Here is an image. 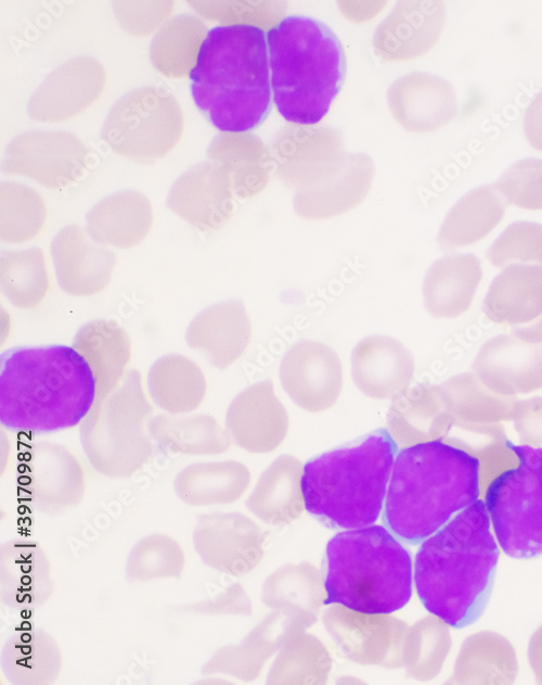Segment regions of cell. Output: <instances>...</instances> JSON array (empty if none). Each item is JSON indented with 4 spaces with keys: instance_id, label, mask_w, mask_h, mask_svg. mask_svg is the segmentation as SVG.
<instances>
[{
    "instance_id": "cell-10",
    "label": "cell",
    "mask_w": 542,
    "mask_h": 685,
    "mask_svg": "<svg viewBox=\"0 0 542 685\" xmlns=\"http://www.w3.org/2000/svg\"><path fill=\"white\" fill-rule=\"evenodd\" d=\"M18 483L37 512L59 516L82 502L86 472L79 459L66 446L39 442L22 456Z\"/></svg>"
},
{
    "instance_id": "cell-8",
    "label": "cell",
    "mask_w": 542,
    "mask_h": 685,
    "mask_svg": "<svg viewBox=\"0 0 542 685\" xmlns=\"http://www.w3.org/2000/svg\"><path fill=\"white\" fill-rule=\"evenodd\" d=\"M153 411L137 371L126 373L113 390L96 397L79 424L80 444L92 468L113 479L140 471L153 455L149 429Z\"/></svg>"
},
{
    "instance_id": "cell-14",
    "label": "cell",
    "mask_w": 542,
    "mask_h": 685,
    "mask_svg": "<svg viewBox=\"0 0 542 685\" xmlns=\"http://www.w3.org/2000/svg\"><path fill=\"white\" fill-rule=\"evenodd\" d=\"M315 618L292 610H278L261 620L238 644L220 648L206 663V674H228L254 680L269 658L295 635L315 622Z\"/></svg>"
},
{
    "instance_id": "cell-6",
    "label": "cell",
    "mask_w": 542,
    "mask_h": 685,
    "mask_svg": "<svg viewBox=\"0 0 542 685\" xmlns=\"http://www.w3.org/2000/svg\"><path fill=\"white\" fill-rule=\"evenodd\" d=\"M397 444L378 429L359 443L310 459L301 487L306 509L343 529L373 524L380 516Z\"/></svg>"
},
{
    "instance_id": "cell-28",
    "label": "cell",
    "mask_w": 542,
    "mask_h": 685,
    "mask_svg": "<svg viewBox=\"0 0 542 685\" xmlns=\"http://www.w3.org/2000/svg\"><path fill=\"white\" fill-rule=\"evenodd\" d=\"M506 201L493 186L478 187L462 198L447 217L440 241L447 248L474 244L501 221Z\"/></svg>"
},
{
    "instance_id": "cell-35",
    "label": "cell",
    "mask_w": 542,
    "mask_h": 685,
    "mask_svg": "<svg viewBox=\"0 0 542 685\" xmlns=\"http://www.w3.org/2000/svg\"><path fill=\"white\" fill-rule=\"evenodd\" d=\"M195 611L210 616H249L251 601L240 584H234L214 597L197 602Z\"/></svg>"
},
{
    "instance_id": "cell-11",
    "label": "cell",
    "mask_w": 542,
    "mask_h": 685,
    "mask_svg": "<svg viewBox=\"0 0 542 685\" xmlns=\"http://www.w3.org/2000/svg\"><path fill=\"white\" fill-rule=\"evenodd\" d=\"M323 624L340 652L364 665L399 668L406 624L389 613H367L333 605L322 617Z\"/></svg>"
},
{
    "instance_id": "cell-7",
    "label": "cell",
    "mask_w": 542,
    "mask_h": 685,
    "mask_svg": "<svg viewBox=\"0 0 542 685\" xmlns=\"http://www.w3.org/2000/svg\"><path fill=\"white\" fill-rule=\"evenodd\" d=\"M408 549L382 525L337 533L326 545L324 605L367 613H391L412 595Z\"/></svg>"
},
{
    "instance_id": "cell-20",
    "label": "cell",
    "mask_w": 542,
    "mask_h": 685,
    "mask_svg": "<svg viewBox=\"0 0 542 685\" xmlns=\"http://www.w3.org/2000/svg\"><path fill=\"white\" fill-rule=\"evenodd\" d=\"M487 314L498 322L524 327L542 317V265L513 264L493 279L486 299Z\"/></svg>"
},
{
    "instance_id": "cell-5",
    "label": "cell",
    "mask_w": 542,
    "mask_h": 685,
    "mask_svg": "<svg viewBox=\"0 0 542 685\" xmlns=\"http://www.w3.org/2000/svg\"><path fill=\"white\" fill-rule=\"evenodd\" d=\"M272 98L280 115L302 126L328 113L346 77L344 47L325 23L302 14L267 31Z\"/></svg>"
},
{
    "instance_id": "cell-1",
    "label": "cell",
    "mask_w": 542,
    "mask_h": 685,
    "mask_svg": "<svg viewBox=\"0 0 542 685\" xmlns=\"http://www.w3.org/2000/svg\"><path fill=\"white\" fill-rule=\"evenodd\" d=\"M95 398L92 369L74 346H16L0 355V422L10 431L37 435L74 428Z\"/></svg>"
},
{
    "instance_id": "cell-25",
    "label": "cell",
    "mask_w": 542,
    "mask_h": 685,
    "mask_svg": "<svg viewBox=\"0 0 542 685\" xmlns=\"http://www.w3.org/2000/svg\"><path fill=\"white\" fill-rule=\"evenodd\" d=\"M49 561L34 543L11 542L1 553V588L4 601L23 610L38 606L50 594Z\"/></svg>"
},
{
    "instance_id": "cell-12",
    "label": "cell",
    "mask_w": 542,
    "mask_h": 685,
    "mask_svg": "<svg viewBox=\"0 0 542 685\" xmlns=\"http://www.w3.org/2000/svg\"><path fill=\"white\" fill-rule=\"evenodd\" d=\"M193 546L202 562L218 572L242 576L264 555L261 529L241 512H211L198 518Z\"/></svg>"
},
{
    "instance_id": "cell-22",
    "label": "cell",
    "mask_w": 542,
    "mask_h": 685,
    "mask_svg": "<svg viewBox=\"0 0 542 685\" xmlns=\"http://www.w3.org/2000/svg\"><path fill=\"white\" fill-rule=\"evenodd\" d=\"M251 473L236 460L196 462L184 467L173 481L178 498L193 507L228 505L248 489Z\"/></svg>"
},
{
    "instance_id": "cell-2",
    "label": "cell",
    "mask_w": 542,
    "mask_h": 685,
    "mask_svg": "<svg viewBox=\"0 0 542 685\" xmlns=\"http://www.w3.org/2000/svg\"><path fill=\"white\" fill-rule=\"evenodd\" d=\"M498 559L486 505L477 499L422 542L414 567L418 598L446 624L467 626L488 605Z\"/></svg>"
},
{
    "instance_id": "cell-21",
    "label": "cell",
    "mask_w": 542,
    "mask_h": 685,
    "mask_svg": "<svg viewBox=\"0 0 542 685\" xmlns=\"http://www.w3.org/2000/svg\"><path fill=\"white\" fill-rule=\"evenodd\" d=\"M302 470L296 457H278L258 479L246 502L247 508L269 524H285L298 519L306 508Z\"/></svg>"
},
{
    "instance_id": "cell-30",
    "label": "cell",
    "mask_w": 542,
    "mask_h": 685,
    "mask_svg": "<svg viewBox=\"0 0 542 685\" xmlns=\"http://www.w3.org/2000/svg\"><path fill=\"white\" fill-rule=\"evenodd\" d=\"M324 581L311 563L287 565L263 582L261 600L276 610H292L317 619L325 601Z\"/></svg>"
},
{
    "instance_id": "cell-33",
    "label": "cell",
    "mask_w": 542,
    "mask_h": 685,
    "mask_svg": "<svg viewBox=\"0 0 542 685\" xmlns=\"http://www.w3.org/2000/svg\"><path fill=\"white\" fill-rule=\"evenodd\" d=\"M487 257L498 268L513 264L542 265V225L531 221L511 224L492 242Z\"/></svg>"
},
{
    "instance_id": "cell-24",
    "label": "cell",
    "mask_w": 542,
    "mask_h": 685,
    "mask_svg": "<svg viewBox=\"0 0 542 685\" xmlns=\"http://www.w3.org/2000/svg\"><path fill=\"white\" fill-rule=\"evenodd\" d=\"M437 386L415 385L398 394L387 413L388 432L396 443L410 446L438 440L449 423Z\"/></svg>"
},
{
    "instance_id": "cell-32",
    "label": "cell",
    "mask_w": 542,
    "mask_h": 685,
    "mask_svg": "<svg viewBox=\"0 0 542 685\" xmlns=\"http://www.w3.org/2000/svg\"><path fill=\"white\" fill-rule=\"evenodd\" d=\"M186 563L185 553L173 537L155 533L139 540L131 548L126 573L136 582L181 578Z\"/></svg>"
},
{
    "instance_id": "cell-19",
    "label": "cell",
    "mask_w": 542,
    "mask_h": 685,
    "mask_svg": "<svg viewBox=\"0 0 542 685\" xmlns=\"http://www.w3.org/2000/svg\"><path fill=\"white\" fill-rule=\"evenodd\" d=\"M482 278L474 254H452L435 262L426 272L423 296L429 314L454 318L470 306Z\"/></svg>"
},
{
    "instance_id": "cell-27",
    "label": "cell",
    "mask_w": 542,
    "mask_h": 685,
    "mask_svg": "<svg viewBox=\"0 0 542 685\" xmlns=\"http://www.w3.org/2000/svg\"><path fill=\"white\" fill-rule=\"evenodd\" d=\"M149 392L154 404L165 413L190 414L205 399L207 382L195 363L180 355H170L153 365Z\"/></svg>"
},
{
    "instance_id": "cell-9",
    "label": "cell",
    "mask_w": 542,
    "mask_h": 685,
    "mask_svg": "<svg viewBox=\"0 0 542 685\" xmlns=\"http://www.w3.org/2000/svg\"><path fill=\"white\" fill-rule=\"evenodd\" d=\"M507 446L518 465L490 483L485 505L503 551L533 558L542 555V448Z\"/></svg>"
},
{
    "instance_id": "cell-36",
    "label": "cell",
    "mask_w": 542,
    "mask_h": 685,
    "mask_svg": "<svg viewBox=\"0 0 542 685\" xmlns=\"http://www.w3.org/2000/svg\"><path fill=\"white\" fill-rule=\"evenodd\" d=\"M525 134L529 143L534 149L542 151V91L527 109Z\"/></svg>"
},
{
    "instance_id": "cell-18",
    "label": "cell",
    "mask_w": 542,
    "mask_h": 685,
    "mask_svg": "<svg viewBox=\"0 0 542 685\" xmlns=\"http://www.w3.org/2000/svg\"><path fill=\"white\" fill-rule=\"evenodd\" d=\"M251 337L244 304L228 301L201 313L188 331L189 344L208 353L219 369L232 365L246 350Z\"/></svg>"
},
{
    "instance_id": "cell-37",
    "label": "cell",
    "mask_w": 542,
    "mask_h": 685,
    "mask_svg": "<svg viewBox=\"0 0 542 685\" xmlns=\"http://www.w3.org/2000/svg\"><path fill=\"white\" fill-rule=\"evenodd\" d=\"M514 333L515 337L528 343L538 344L542 342V317L530 325L516 328Z\"/></svg>"
},
{
    "instance_id": "cell-13",
    "label": "cell",
    "mask_w": 542,
    "mask_h": 685,
    "mask_svg": "<svg viewBox=\"0 0 542 685\" xmlns=\"http://www.w3.org/2000/svg\"><path fill=\"white\" fill-rule=\"evenodd\" d=\"M284 391L301 409L324 411L337 402L343 388V368L330 346L302 340L287 350L280 365Z\"/></svg>"
},
{
    "instance_id": "cell-34",
    "label": "cell",
    "mask_w": 542,
    "mask_h": 685,
    "mask_svg": "<svg viewBox=\"0 0 542 685\" xmlns=\"http://www.w3.org/2000/svg\"><path fill=\"white\" fill-rule=\"evenodd\" d=\"M494 187L508 204L529 211L542 210V160L526 158L515 163Z\"/></svg>"
},
{
    "instance_id": "cell-15",
    "label": "cell",
    "mask_w": 542,
    "mask_h": 685,
    "mask_svg": "<svg viewBox=\"0 0 542 685\" xmlns=\"http://www.w3.org/2000/svg\"><path fill=\"white\" fill-rule=\"evenodd\" d=\"M231 440L249 453H270L285 440L289 418L270 381L257 382L231 402L225 415Z\"/></svg>"
},
{
    "instance_id": "cell-31",
    "label": "cell",
    "mask_w": 542,
    "mask_h": 685,
    "mask_svg": "<svg viewBox=\"0 0 542 685\" xmlns=\"http://www.w3.org/2000/svg\"><path fill=\"white\" fill-rule=\"evenodd\" d=\"M325 645L304 632L295 635L279 650L269 671V684H324L332 670Z\"/></svg>"
},
{
    "instance_id": "cell-26",
    "label": "cell",
    "mask_w": 542,
    "mask_h": 685,
    "mask_svg": "<svg viewBox=\"0 0 542 685\" xmlns=\"http://www.w3.org/2000/svg\"><path fill=\"white\" fill-rule=\"evenodd\" d=\"M74 347L92 369L96 397L113 390L126 375L131 355L130 340L116 322L96 320L85 325L75 338Z\"/></svg>"
},
{
    "instance_id": "cell-29",
    "label": "cell",
    "mask_w": 542,
    "mask_h": 685,
    "mask_svg": "<svg viewBox=\"0 0 542 685\" xmlns=\"http://www.w3.org/2000/svg\"><path fill=\"white\" fill-rule=\"evenodd\" d=\"M3 669L16 684L53 683L61 671L62 654L44 631H24L12 636L3 650Z\"/></svg>"
},
{
    "instance_id": "cell-16",
    "label": "cell",
    "mask_w": 542,
    "mask_h": 685,
    "mask_svg": "<svg viewBox=\"0 0 542 685\" xmlns=\"http://www.w3.org/2000/svg\"><path fill=\"white\" fill-rule=\"evenodd\" d=\"M415 371L411 352L398 340L369 335L351 353V375L357 388L374 399H392L409 388Z\"/></svg>"
},
{
    "instance_id": "cell-23",
    "label": "cell",
    "mask_w": 542,
    "mask_h": 685,
    "mask_svg": "<svg viewBox=\"0 0 542 685\" xmlns=\"http://www.w3.org/2000/svg\"><path fill=\"white\" fill-rule=\"evenodd\" d=\"M149 429L153 442L172 455H220L232 441L228 430L205 414H158L152 417Z\"/></svg>"
},
{
    "instance_id": "cell-17",
    "label": "cell",
    "mask_w": 542,
    "mask_h": 685,
    "mask_svg": "<svg viewBox=\"0 0 542 685\" xmlns=\"http://www.w3.org/2000/svg\"><path fill=\"white\" fill-rule=\"evenodd\" d=\"M474 368L483 384L501 394L542 388V345L517 337L500 335L480 348Z\"/></svg>"
},
{
    "instance_id": "cell-3",
    "label": "cell",
    "mask_w": 542,
    "mask_h": 685,
    "mask_svg": "<svg viewBox=\"0 0 542 685\" xmlns=\"http://www.w3.org/2000/svg\"><path fill=\"white\" fill-rule=\"evenodd\" d=\"M194 104L222 132L260 126L272 109L267 34L256 25L210 28L189 72Z\"/></svg>"
},
{
    "instance_id": "cell-4",
    "label": "cell",
    "mask_w": 542,
    "mask_h": 685,
    "mask_svg": "<svg viewBox=\"0 0 542 685\" xmlns=\"http://www.w3.org/2000/svg\"><path fill=\"white\" fill-rule=\"evenodd\" d=\"M479 496V460L440 440L402 448L393 460L384 521L418 544Z\"/></svg>"
}]
</instances>
